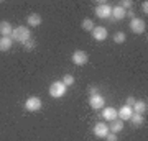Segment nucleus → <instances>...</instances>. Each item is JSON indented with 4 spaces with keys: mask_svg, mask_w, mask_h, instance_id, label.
<instances>
[{
    "mask_svg": "<svg viewBox=\"0 0 148 141\" xmlns=\"http://www.w3.org/2000/svg\"><path fill=\"white\" fill-rule=\"evenodd\" d=\"M12 40L16 43H27L28 40H32V31H30V28L25 25H20L13 28V33H12Z\"/></svg>",
    "mask_w": 148,
    "mask_h": 141,
    "instance_id": "obj_1",
    "label": "nucleus"
},
{
    "mask_svg": "<svg viewBox=\"0 0 148 141\" xmlns=\"http://www.w3.org/2000/svg\"><path fill=\"white\" fill-rule=\"evenodd\" d=\"M66 90H68V87H66L61 80H54V82L49 85V95H51L53 99H61V97H64V95H66Z\"/></svg>",
    "mask_w": 148,
    "mask_h": 141,
    "instance_id": "obj_2",
    "label": "nucleus"
},
{
    "mask_svg": "<svg viewBox=\"0 0 148 141\" xmlns=\"http://www.w3.org/2000/svg\"><path fill=\"white\" fill-rule=\"evenodd\" d=\"M95 15L102 18V20H106V18H110L112 15V7L110 3H107V2H99L97 7H95Z\"/></svg>",
    "mask_w": 148,
    "mask_h": 141,
    "instance_id": "obj_3",
    "label": "nucleus"
},
{
    "mask_svg": "<svg viewBox=\"0 0 148 141\" xmlns=\"http://www.w3.org/2000/svg\"><path fill=\"white\" fill-rule=\"evenodd\" d=\"M41 107H43L41 99H40V97H35V95H33V97H28L27 102H25V110L30 112V113H33V112H40Z\"/></svg>",
    "mask_w": 148,
    "mask_h": 141,
    "instance_id": "obj_4",
    "label": "nucleus"
},
{
    "mask_svg": "<svg viewBox=\"0 0 148 141\" xmlns=\"http://www.w3.org/2000/svg\"><path fill=\"white\" fill-rule=\"evenodd\" d=\"M130 31L135 33V35H143V33L147 31V23H145V20H142V18H133V20H130Z\"/></svg>",
    "mask_w": 148,
    "mask_h": 141,
    "instance_id": "obj_5",
    "label": "nucleus"
},
{
    "mask_svg": "<svg viewBox=\"0 0 148 141\" xmlns=\"http://www.w3.org/2000/svg\"><path fill=\"white\" fill-rule=\"evenodd\" d=\"M89 105L94 110H102L104 107H106V97H104L102 94L90 95V97H89Z\"/></svg>",
    "mask_w": 148,
    "mask_h": 141,
    "instance_id": "obj_6",
    "label": "nucleus"
},
{
    "mask_svg": "<svg viewBox=\"0 0 148 141\" xmlns=\"http://www.w3.org/2000/svg\"><path fill=\"white\" fill-rule=\"evenodd\" d=\"M71 59H73V63L76 64V66H84V64H87V61H89V56H87V52L77 49V51L73 52Z\"/></svg>",
    "mask_w": 148,
    "mask_h": 141,
    "instance_id": "obj_7",
    "label": "nucleus"
},
{
    "mask_svg": "<svg viewBox=\"0 0 148 141\" xmlns=\"http://www.w3.org/2000/svg\"><path fill=\"white\" fill-rule=\"evenodd\" d=\"M92 131H94V135L97 136V138H106L110 131H109V125H107L106 121H99V123H95L94 128H92Z\"/></svg>",
    "mask_w": 148,
    "mask_h": 141,
    "instance_id": "obj_8",
    "label": "nucleus"
},
{
    "mask_svg": "<svg viewBox=\"0 0 148 141\" xmlns=\"http://www.w3.org/2000/svg\"><path fill=\"white\" fill-rule=\"evenodd\" d=\"M90 33H92V38L95 41H106L107 36H109V31H107L106 26H95Z\"/></svg>",
    "mask_w": 148,
    "mask_h": 141,
    "instance_id": "obj_9",
    "label": "nucleus"
},
{
    "mask_svg": "<svg viewBox=\"0 0 148 141\" xmlns=\"http://www.w3.org/2000/svg\"><path fill=\"white\" fill-rule=\"evenodd\" d=\"M102 118L106 121H114L119 118V112H117V108H114V107H104L102 108Z\"/></svg>",
    "mask_w": 148,
    "mask_h": 141,
    "instance_id": "obj_10",
    "label": "nucleus"
},
{
    "mask_svg": "<svg viewBox=\"0 0 148 141\" xmlns=\"http://www.w3.org/2000/svg\"><path fill=\"white\" fill-rule=\"evenodd\" d=\"M133 113H138V115H145L148 110V104L145 100H135V104L132 105Z\"/></svg>",
    "mask_w": 148,
    "mask_h": 141,
    "instance_id": "obj_11",
    "label": "nucleus"
},
{
    "mask_svg": "<svg viewBox=\"0 0 148 141\" xmlns=\"http://www.w3.org/2000/svg\"><path fill=\"white\" fill-rule=\"evenodd\" d=\"M125 13H127V10H123L122 7H112V15H110V18L114 21H120V20H123L125 18Z\"/></svg>",
    "mask_w": 148,
    "mask_h": 141,
    "instance_id": "obj_12",
    "label": "nucleus"
},
{
    "mask_svg": "<svg viewBox=\"0 0 148 141\" xmlns=\"http://www.w3.org/2000/svg\"><path fill=\"white\" fill-rule=\"evenodd\" d=\"M12 33H13V26L12 23L8 21H0V36H12Z\"/></svg>",
    "mask_w": 148,
    "mask_h": 141,
    "instance_id": "obj_13",
    "label": "nucleus"
},
{
    "mask_svg": "<svg viewBox=\"0 0 148 141\" xmlns=\"http://www.w3.org/2000/svg\"><path fill=\"white\" fill-rule=\"evenodd\" d=\"M119 112V120H122V121H125V120H130V116H132V113H133V110H132V107H127V105H123L120 110H117Z\"/></svg>",
    "mask_w": 148,
    "mask_h": 141,
    "instance_id": "obj_14",
    "label": "nucleus"
},
{
    "mask_svg": "<svg viewBox=\"0 0 148 141\" xmlns=\"http://www.w3.org/2000/svg\"><path fill=\"white\" fill-rule=\"evenodd\" d=\"M27 23H28V28L30 26H40L43 23V18L41 15H38V13H30L27 16Z\"/></svg>",
    "mask_w": 148,
    "mask_h": 141,
    "instance_id": "obj_15",
    "label": "nucleus"
},
{
    "mask_svg": "<svg viewBox=\"0 0 148 141\" xmlns=\"http://www.w3.org/2000/svg\"><path fill=\"white\" fill-rule=\"evenodd\" d=\"M123 130V121L122 120H114V121H110V125H109V131L110 133H115V135H119L120 131Z\"/></svg>",
    "mask_w": 148,
    "mask_h": 141,
    "instance_id": "obj_16",
    "label": "nucleus"
},
{
    "mask_svg": "<svg viewBox=\"0 0 148 141\" xmlns=\"http://www.w3.org/2000/svg\"><path fill=\"white\" fill-rule=\"evenodd\" d=\"M13 44V40L10 36H0V51H8Z\"/></svg>",
    "mask_w": 148,
    "mask_h": 141,
    "instance_id": "obj_17",
    "label": "nucleus"
},
{
    "mask_svg": "<svg viewBox=\"0 0 148 141\" xmlns=\"http://www.w3.org/2000/svg\"><path fill=\"white\" fill-rule=\"evenodd\" d=\"M130 121H132V125L135 126V128H140V126L145 123V116H143V115H138V113H132V116H130Z\"/></svg>",
    "mask_w": 148,
    "mask_h": 141,
    "instance_id": "obj_18",
    "label": "nucleus"
},
{
    "mask_svg": "<svg viewBox=\"0 0 148 141\" xmlns=\"http://www.w3.org/2000/svg\"><path fill=\"white\" fill-rule=\"evenodd\" d=\"M81 26H82V30H84V31H92V30L95 28L94 21L90 20V18H84L82 23H81Z\"/></svg>",
    "mask_w": 148,
    "mask_h": 141,
    "instance_id": "obj_19",
    "label": "nucleus"
},
{
    "mask_svg": "<svg viewBox=\"0 0 148 141\" xmlns=\"http://www.w3.org/2000/svg\"><path fill=\"white\" fill-rule=\"evenodd\" d=\"M112 40H114V43H117V44H122V43H125L127 36H125V33L123 31H117L115 35L112 36Z\"/></svg>",
    "mask_w": 148,
    "mask_h": 141,
    "instance_id": "obj_20",
    "label": "nucleus"
},
{
    "mask_svg": "<svg viewBox=\"0 0 148 141\" xmlns=\"http://www.w3.org/2000/svg\"><path fill=\"white\" fill-rule=\"evenodd\" d=\"M61 82H63L66 87H71V85L76 82V79H74V76H71V74H66V76L63 77V80H61Z\"/></svg>",
    "mask_w": 148,
    "mask_h": 141,
    "instance_id": "obj_21",
    "label": "nucleus"
},
{
    "mask_svg": "<svg viewBox=\"0 0 148 141\" xmlns=\"http://www.w3.org/2000/svg\"><path fill=\"white\" fill-rule=\"evenodd\" d=\"M119 7H122L123 10H132L133 2H132V0H122L120 3H119Z\"/></svg>",
    "mask_w": 148,
    "mask_h": 141,
    "instance_id": "obj_22",
    "label": "nucleus"
},
{
    "mask_svg": "<svg viewBox=\"0 0 148 141\" xmlns=\"http://www.w3.org/2000/svg\"><path fill=\"white\" fill-rule=\"evenodd\" d=\"M35 46H36V43L33 41V40H28L27 43H23V48H25L27 51H33V49H35Z\"/></svg>",
    "mask_w": 148,
    "mask_h": 141,
    "instance_id": "obj_23",
    "label": "nucleus"
},
{
    "mask_svg": "<svg viewBox=\"0 0 148 141\" xmlns=\"http://www.w3.org/2000/svg\"><path fill=\"white\" fill-rule=\"evenodd\" d=\"M106 140H107V141H119V138H117L115 133H109V135L106 136Z\"/></svg>",
    "mask_w": 148,
    "mask_h": 141,
    "instance_id": "obj_24",
    "label": "nucleus"
},
{
    "mask_svg": "<svg viewBox=\"0 0 148 141\" xmlns=\"http://www.w3.org/2000/svg\"><path fill=\"white\" fill-rule=\"evenodd\" d=\"M125 102H127V107H132L133 104H135V99H133V97H127V100H125Z\"/></svg>",
    "mask_w": 148,
    "mask_h": 141,
    "instance_id": "obj_25",
    "label": "nucleus"
},
{
    "mask_svg": "<svg viewBox=\"0 0 148 141\" xmlns=\"http://www.w3.org/2000/svg\"><path fill=\"white\" fill-rule=\"evenodd\" d=\"M142 12L145 13V15L148 13V2H143V3H142Z\"/></svg>",
    "mask_w": 148,
    "mask_h": 141,
    "instance_id": "obj_26",
    "label": "nucleus"
},
{
    "mask_svg": "<svg viewBox=\"0 0 148 141\" xmlns=\"http://www.w3.org/2000/svg\"><path fill=\"white\" fill-rule=\"evenodd\" d=\"M125 16H128L130 20H133V18H135V12H133V10H127V13H125Z\"/></svg>",
    "mask_w": 148,
    "mask_h": 141,
    "instance_id": "obj_27",
    "label": "nucleus"
},
{
    "mask_svg": "<svg viewBox=\"0 0 148 141\" xmlns=\"http://www.w3.org/2000/svg\"><path fill=\"white\" fill-rule=\"evenodd\" d=\"M99 94V89L97 87H89V95H95Z\"/></svg>",
    "mask_w": 148,
    "mask_h": 141,
    "instance_id": "obj_28",
    "label": "nucleus"
}]
</instances>
